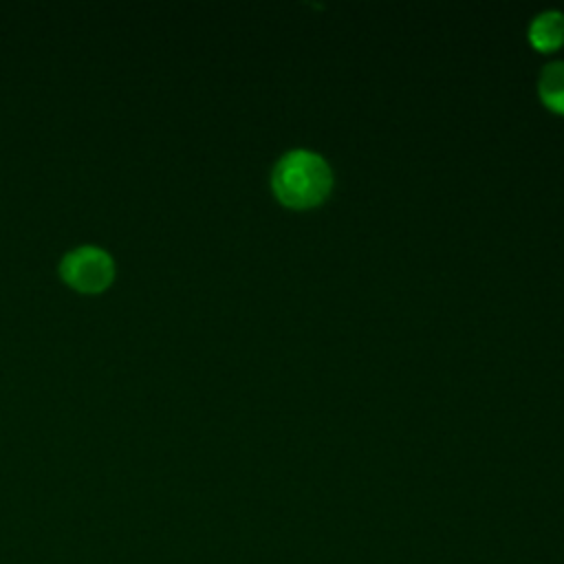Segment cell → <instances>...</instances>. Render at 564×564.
<instances>
[{"label":"cell","mask_w":564,"mask_h":564,"mask_svg":"<svg viewBox=\"0 0 564 564\" xmlns=\"http://www.w3.org/2000/svg\"><path fill=\"white\" fill-rule=\"evenodd\" d=\"M529 40L538 51L560 48L564 42V15L560 11L540 13L529 26Z\"/></svg>","instance_id":"3"},{"label":"cell","mask_w":564,"mask_h":564,"mask_svg":"<svg viewBox=\"0 0 564 564\" xmlns=\"http://www.w3.org/2000/svg\"><path fill=\"white\" fill-rule=\"evenodd\" d=\"M540 97L542 101L564 115V62H553L549 66H544L542 75H540V84H538Z\"/></svg>","instance_id":"4"},{"label":"cell","mask_w":564,"mask_h":564,"mask_svg":"<svg viewBox=\"0 0 564 564\" xmlns=\"http://www.w3.org/2000/svg\"><path fill=\"white\" fill-rule=\"evenodd\" d=\"M271 185L286 207L306 209L319 205L328 196L333 172L319 154L311 150H293L275 163Z\"/></svg>","instance_id":"1"},{"label":"cell","mask_w":564,"mask_h":564,"mask_svg":"<svg viewBox=\"0 0 564 564\" xmlns=\"http://www.w3.org/2000/svg\"><path fill=\"white\" fill-rule=\"evenodd\" d=\"M112 258L93 245L75 247L59 262L62 278L79 291H99L112 280Z\"/></svg>","instance_id":"2"}]
</instances>
